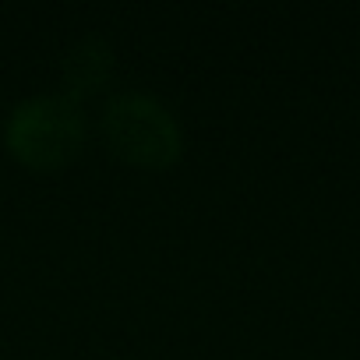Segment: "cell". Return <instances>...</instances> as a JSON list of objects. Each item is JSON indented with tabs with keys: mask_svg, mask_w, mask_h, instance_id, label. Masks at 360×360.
I'll return each instance as SVG.
<instances>
[{
	"mask_svg": "<svg viewBox=\"0 0 360 360\" xmlns=\"http://www.w3.org/2000/svg\"><path fill=\"white\" fill-rule=\"evenodd\" d=\"M106 148L134 169L162 173L184 155V131L169 106L148 92H117L99 120Z\"/></svg>",
	"mask_w": 360,
	"mask_h": 360,
	"instance_id": "obj_2",
	"label": "cell"
},
{
	"mask_svg": "<svg viewBox=\"0 0 360 360\" xmlns=\"http://www.w3.org/2000/svg\"><path fill=\"white\" fill-rule=\"evenodd\" d=\"M117 57L113 46L103 36H85L78 39L60 64V78H64V96H71L75 103L96 96L99 89H106V82L113 78Z\"/></svg>",
	"mask_w": 360,
	"mask_h": 360,
	"instance_id": "obj_3",
	"label": "cell"
},
{
	"mask_svg": "<svg viewBox=\"0 0 360 360\" xmlns=\"http://www.w3.org/2000/svg\"><path fill=\"white\" fill-rule=\"evenodd\" d=\"M8 155L32 173H60L85 148V113L64 92L22 99L4 120Z\"/></svg>",
	"mask_w": 360,
	"mask_h": 360,
	"instance_id": "obj_1",
	"label": "cell"
}]
</instances>
